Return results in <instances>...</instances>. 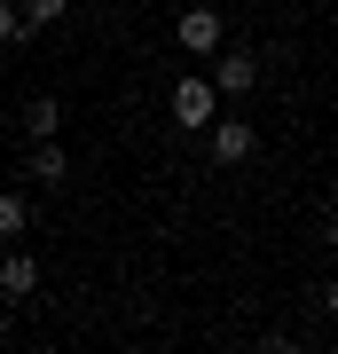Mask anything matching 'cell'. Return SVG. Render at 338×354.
I'll list each match as a JSON object with an SVG mask.
<instances>
[{"label":"cell","instance_id":"cell-3","mask_svg":"<svg viewBox=\"0 0 338 354\" xmlns=\"http://www.w3.org/2000/svg\"><path fill=\"white\" fill-rule=\"evenodd\" d=\"M205 142H213V165H244L252 150H260L252 118H213V127H205Z\"/></svg>","mask_w":338,"mask_h":354},{"label":"cell","instance_id":"cell-11","mask_svg":"<svg viewBox=\"0 0 338 354\" xmlns=\"http://www.w3.org/2000/svg\"><path fill=\"white\" fill-rule=\"evenodd\" d=\"M323 307H330V315H338V276H330V283H323Z\"/></svg>","mask_w":338,"mask_h":354},{"label":"cell","instance_id":"cell-9","mask_svg":"<svg viewBox=\"0 0 338 354\" xmlns=\"http://www.w3.org/2000/svg\"><path fill=\"white\" fill-rule=\"evenodd\" d=\"M16 39H24V8H8V0H0V48H16Z\"/></svg>","mask_w":338,"mask_h":354},{"label":"cell","instance_id":"cell-7","mask_svg":"<svg viewBox=\"0 0 338 354\" xmlns=\"http://www.w3.org/2000/svg\"><path fill=\"white\" fill-rule=\"evenodd\" d=\"M24 134H32V142H55V134H63V102H55V95L24 102Z\"/></svg>","mask_w":338,"mask_h":354},{"label":"cell","instance_id":"cell-4","mask_svg":"<svg viewBox=\"0 0 338 354\" xmlns=\"http://www.w3.org/2000/svg\"><path fill=\"white\" fill-rule=\"evenodd\" d=\"M173 39H181L189 55H213V48H220V8L189 0V8H181V24H173Z\"/></svg>","mask_w":338,"mask_h":354},{"label":"cell","instance_id":"cell-5","mask_svg":"<svg viewBox=\"0 0 338 354\" xmlns=\"http://www.w3.org/2000/svg\"><path fill=\"white\" fill-rule=\"evenodd\" d=\"M0 291H8V299H32L39 291V260L32 252H0Z\"/></svg>","mask_w":338,"mask_h":354},{"label":"cell","instance_id":"cell-12","mask_svg":"<svg viewBox=\"0 0 338 354\" xmlns=\"http://www.w3.org/2000/svg\"><path fill=\"white\" fill-rule=\"evenodd\" d=\"M323 244H330V252H338V221H330V228H323Z\"/></svg>","mask_w":338,"mask_h":354},{"label":"cell","instance_id":"cell-1","mask_svg":"<svg viewBox=\"0 0 338 354\" xmlns=\"http://www.w3.org/2000/svg\"><path fill=\"white\" fill-rule=\"evenodd\" d=\"M213 118H220V87H213L205 71H189L181 87H173V127H181V134H205Z\"/></svg>","mask_w":338,"mask_h":354},{"label":"cell","instance_id":"cell-8","mask_svg":"<svg viewBox=\"0 0 338 354\" xmlns=\"http://www.w3.org/2000/svg\"><path fill=\"white\" fill-rule=\"evenodd\" d=\"M24 228H32V205L16 197V189H0V244H16Z\"/></svg>","mask_w":338,"mask_h":354},{"label":"cell","instance_id":"cell-10","mask_svg":"<svg viewBox=\"0 0 338 354\" xmlns=\"http://www.w3.org/2000/svg\"><path fill=\"white\" fill-rule=\"evenodd\" d=\"M24 24H63V0H24Z\"/></svg>","mask_w":338,"mask_h":354},{"label":"cell","instance_id":"cell-6","mask_svg":"<svg viewBox=\"0 0 338 354\" xmlns=\"http://www.w3.org/2000/svg\"><path fill=\"white\" fill-rule=\"evenodd\" d=\"M32 181H39V189H63V181H71V158H63V142H32Z\"/></svg>","mask_w":338,"mask_h":354},{"label":"cell","instance_id":"cell-2","mask_svg":"<svg viewBox=\"0 0 338 354\" xmlns=\"http://www.w3.org/2000/svg\"><path fill=\"white\" fill-rule=\"evenodd\" d=\"M252 79H260V55H252V48H213V87H220V102L252 95Z\"/></svg>","mask_w":338,"mask_h":354}]
</instances>
